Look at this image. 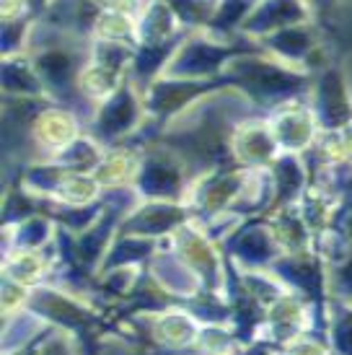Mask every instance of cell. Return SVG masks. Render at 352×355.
Here are the masks:
<instances>
[{
	"mask_svg": "<svg viewBox=\"0 0 352 355\" xmlns=\"http://www.w3.org/2000/svg\"><path fill=\"white\" fill-rule=\"evenodd\" d=\"M311 16L313 8L308 0H259L254 10L249 13V19L244 21L241 31L252 40H262L277 29L306 24L311 21Z\"/></svg>",
	"mask_w": 352,
	"mask_h": 355,
	"instance_id": "3",
	"label": "cell"
},
{
	"mask_svg": "<svg viewBox=\"0 0 352 355\" xmlns=\"http://www.w3.org/2000/svg\"><path fill=\"white\" fill-rule=\"evenodd\" d=\"M143 112H148L146 99H140L137 86L127 78L109 99H104L96 107L94 125H96V132L104 140L119 138L127 130L135 128L137 122H140V117H143Z\"/></svg>",
	"mask_w": 352,
	"mask_h": 355,
	"instance_id": "1",
	"label": "cell"
},
{
	"mask_svg": "<svg viewBox=\"0 0 352 355\" xmlns=\"http://www.w3.org/2000/svg\"><path fill=\"white\" fill-rule=\"evenodd\" d=\"M88 34L94 42H114V44H137V16L119 10H98L91 19Z\"/></svg>",
	"mask_w": 352,
	"mask_h": 355,
	"instance_id": "7",
	"label": "cell"
},
{
	"mask_svg": "<svg viewBox=\"0 0 352 355\" xmlns=\"http://www.w3.org/2000/svg\"><path fill=\"white\" fill-rule=\"evenodd\" d=\"M88 3L96 10H119V13H132V16H137L146 6V0H88Z\"/></svg>",
	"mask_w": 352,
	"mask_h": 355,
	"instance_id": "13",
	"label": "cell"
},
{
	"mask_svg": "<svg viewBox=\"0 0 352 355\" xmlns=\"http://www.w3.org/2000/svg\"><path fill=\"white\" fill-rule=\"evenodd\" d=\"M274 140L285 148H306L316 132V114L313 107H306L301 101H285L277 107V114L272 119Z\"/></svg>",
	"mask_w": 352,
	"mask_h": 355,
	"instance_id": "4",
	"label": "cell"
},
{
	"mask_svg": "<svg viewBox=\"0 0 352 355\" xmlns=\"http://www.w3.org/2000/svg\"><path fill=\"white\" fill-rule=\"evenodd\" d=\"M132 168H135V158L132 153H125V150H119V153H112V156L101 164L98 168V179H101V184H122L125 179L132 174Z\"/></svg>",
	"mask_w": 352,
	"mask_h": 355,
	"instance_id": "11",
	"label": "cell"
},
{
	"mask_svg": "<svg viewBox=\"0 0 352 355\" xmlns=\"http://www.w3.org/2000/svg\"><path fill=\"white\" fill-rule=\"evenodd\" d=\"M274 143L277 140L272 135V128H264L259 122L236 130L234 135L236 156L241 158V161H246V164H262L267 158H272Z\"/></svg>",
	"mask_w": 352,
	"mask_h": 355,
	"instance_id": "8",
	"label": "cell"
},
{
	"mask_svg": "<svg viewBox=\"0 0 352 355\" xmlns=\"http://www.w3.org/2000/svg\"><path fill=\"white\" fill-rule=\"evenodd\" d=\"M34 135L39 138V143H47L49 148H65L68 143L76 140V117L68 109L58 107H44L39 109L34 119H31Z\"/></svg>",
	"mask_w": 352,
	"mask_h": 355,
	"instance_id": "6",
	"label": "cell"
},
{
	"mask_svg": "<svg viewBox=\"0 0 352 355\" xmlns=\"http://www.w3.org/2000/svg\"><path fill=\"white\" fill-rule=\"evenodd\" d=\"M313 114L329 130H340L352 122V96L340 68H324L313 78Z\"/></svg>",
	"mask_w": 352,
	"mask_h": 355,
	"instance_id": "2",
	"label": "cell"
},
{
	"mask_svg": "<svg viewBox=\"0 0 352 355\" xmlns=\"http://www.w3.org/2000/svg\"><path fill=\"white\" fill-rule=\"evenodd\" d=\"M26 10H29V0H3V24L24 21Z\"/></svg>",
	"mask_w": 352,
	"mask_h": 355,
	"instance_id": "14",
	"label": "cell"
},
{
	"mask_svg": "<svg viewBox=\"0 0 352 355\" xmlns=\"http://www.w3.org/2000/svg\"><path fill=\"white\" fill-rule=\"evenodd\" d=\"M143 184L153 195H164L179 187V168L171 166L168 161H148L143 171Z\"/></svg>",
	"mask_w": 352,
	"mask_h": 355,
	"instance_id": "10",
	"label": "cell"
},
{
	"mask_svg": "<svg viewBox=\"0 0 352 355\" xmlns=\"http://www.w3.org/2000/svg\"><path fill=\"white\" fill-rule=\"evenodd\" d=\"M176 24L179 19L166 0H146L143 10L137 13V44L150 47V44H166L176 40Z\"/></svg>",
	"mask_w": 352,
	"mask_h": 355,
	"instance_id": "5",
	"label": "cell"
},
{
	"mask_svg": "<svg viewBox=\"0 0 352 355\" xmlns=\"http://www.w3.org/2000/svg\"><path fill=\"white\" fill-rule=\"evenodd\" d=\"M94 192H96V184L91 182V179L80 177V174H68V177L60 182V195L62 200H68V202H88V200L94 198Z\"/></svg>",
	"mask_w": 352,
	"mask_h": 355,
	"instance_id": "12",
	"label": "cell"
},
{
	"mask_svg": "<svg viewBox=\"0 0 352 355\" xmlns=\"http://www.w3.org/2000/svg\"><path fill=\"white\" fill-rule=\"evenodd\" d=\"M179 220H182V213L174 205H146L132 218L130 226L135 228V231H150V234H156V231L171 228Z\"/></svg>",
	"mask_w": 352,
	"mask_h": 355,
	"instance_id": "9",
	"label": "cell"
}]
</instances>
